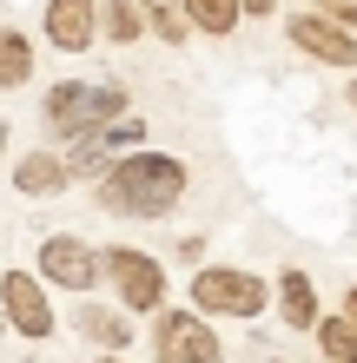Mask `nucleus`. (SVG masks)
Segmentation results:
<instances>
[{
  "mask_svg": "<svg viewBox=\"0 0 357 363\" xmlns=\"http://www.w3.org/2000/svg\"><path fill=\"white\" fill-rule=\"evenodd\" d=\"M179 199H185V165L172 152H126L106 159V172H99V205L126 211V218H165Z\"/></svg>",
  "mask_w": 357,
  "mask_h": 363,
  "instance_id": "1",
  "label": "nucleus"
},
{
  "mask_svg": "<svg viewBox=\"0 0 357 363\" xmlns=\"http://www.w3.org/2000/svg\"><path fill=\"white\" fill-rule=\"evenodd\" d=\"M40 113H47L53 133L79 139V133H93V125H106V119L126 113V86H87V79H60V86L40 99Z\"/></svg>",
  "mask_w": 357,
  "mask_h": 363,
  "instance_id": "2",
  "label": "nucleus"
},
{
  "mask_svg": "<svg viewBox=\"0 0 357 363\" xmlns=\"http://www.w3.org/2000/svg\"><path fill=\"white\" fill-rule=\"evenodd\" d=\"M192 311H212V317H258L265 311V277L232 271V264H205L192 277Z\"/></svg>",
  "mask_w": 357,
  "mask_h": 363,
  "instance_id": "3",
  "label": "nucleus"
},
{
  "mask_svg": "<svg viewBox=\"0 0 357 363\" xmlns=\"http://www.w3.org/2000/svg\"><path fill=\"white\" fill-rule=\"evenodd\" d=\"M153 357L159 363H225L219 330L199 311H165L159 304V330H153Z\"/></svg>",
  "mask_w": 357,
  "mask_h": 363,
  "instance_id": "4",
  "label": "nucleus"
},
{
  "mask_svg": "<svg viewBox=\"0 0 357 363\" xmlns=\"http://www.w3.org/2000/svg\"><path fill=\"white\" fill-rule=\"evenodd\" d=\"M99 271L119 284V304L126 311H159L165 304V271H159V258H145V251L113 245L106 258H99Z\"/></svg>",
  "mask_w": 357,
  "mask_h": 363,
  "instance_id": "5",
  "label": "nucleus"
},
{
  "mask_svg": "<svg viewBox=\"0 0 357 363\" xmlns=\"http://www.w3.org/2000/svg\"><path fill=\"white\" fill-rule=\"evenodd\" d=\"M40 277H47V284H60V291H79V297H87V291L99 284V251L60 231V238L40 245Z\"/></svg>",
  "mask_w": 357,
  "mask_h": 363,
  "instance_id": "6",
  "label": "nucleus"
},
{
  "mask_svg": "<svg viewBox=\"0 0 357 363\" xmlns=\"http://www.w3.org/2000/svg\"><path fill=\"white\" fill-rule=\"evenodd\" d=\"M0 304H7V324L20 337H53V304H47V291H40L33 271H7L0 277Z\"/></svg>",
  "mask_w": 357,
  "mask_h": 363,
  "instance_id": "7",
  "label": "nucleus"
},
{
  "mask_svg": "<svg viewBox=\"0 0 357 363\" xmlns=\"http://www.w3.org/2000/svg\"><path fill=\"white\" fill-rule=\"evenodd\" d=\"M285 33H291V47L311 53L318 67H351V60H357V40L338 27V20H324V13H291Z\"/></svg>",
  "mask_w": 357,
  "mask_h": 363,
  "instance_id": "8",
  "label": "nucleus"
},
{
  "mask_svg": "<svg viewBox=\"0 0 357 363\" xmlns=\"http://www.w3.org/2000/svg\"><path fill=\"white\" fill-rule=\"evenodd\" d=\"M99 33V0H47V40L60 53H87Z\"/></svg>",
  "mask_w": 357,
  "mask_h": 363,
  "instance_id": "9",
  "label": "nucleus"
},
{
  "mask_svg": "<svg viewBox=\"0 0 357 363\" xmlns=\"http://www.w3.org/2000/svg\"><path fill=\"white\" fill-rule=\"evenodd\" d=\"M67 185H73V172L60 152H27L13 165V191H27V199H47V191H67Z\"/></svg>",
  "mask_w": 357,
  "mask_h": 363,
  "instance_id": "10",
  "label": "nucleus"
},
{
  "mask_svg": "<svg viewBox=\"0 0 357 363\" xmlns=\"http://www.w3.org/2000/svg\"><path fill=\"white\" fill-rule=\"evenodd\" d=\"M79 337H87V344H99V350H126L133 344V324H126L119 311H106V304H79Z\"/></svg>",
  "mask_w": 357,
  "mask_h": 363,
  "instance_id": "11",
  "label": "nucleus"
},
{
  "mask_svg": "<svg viewBox=\"0 0 357 363\" xmlns=\"http://www.w3.org/2000/svg\"><path fill=\"white\" fill-rule=\"evenodd\" d=\"M278 311H285L291 330H311V324H318V291H311L304 271H285L278 277Z\"/></svg>",
  "mask_w": 357,
  "mask_h": 363,
  "instance_id": "12",
  "label": "nucleus"
},
{
  "mask_svg": "<svg viewBox=\"0 0 357 363\" xmlns=\"http://www.w3.org/2000/svg\"><path fill=\"white\" fill-rule=\"evenodd\" d=\"M179 13H185V27H199V33H212V40H225L238 27V0H179Z\"/></svg>",
  "mask_w": 357,
  "mask_h": 363,
  "instance_id": "13",
  "label": "nucleus"
},
{
  "mask_svg": "<svg viewBox=\"0 0 357 363\" xmlns=\"http://www.w3.org/2000/svg\"><path fill=\"white\" fill-rule=\"evenodd\" d=\"M27 79H33V47H27V33L0 27V86H27Z\"/></svg>",
  "mask_w": 357,
  "mask_h": 363,
  "instance_id": "14",
  "label": "nucleus"
},
{
  "mask_svg": "<svg viewBox=\"0 0 357 363\" xmlns=\"http://www.w3.org/2000/svg\"><path fill=\"white\" fill-rule=\"evenodd\" d=\"M311 330H318V350L331 363H357V324H351V317H318Z\"/></svg>",
  "mask_w": 357,
  "mask_h": 363,
  "instance_id": "15",
  "label": "nucleus"
},
{
  "mask_svg": "<svg viewBox=\"0 0 357 363\" xmlns=\"http://www.w3.org/2000/svg\"><path fill=\"white\" fill-rule=\"evenodd\" d=\"M139 7H145V20L159 27V40H172V47L192 33V27H185V13H179V0H139Z\"/></svg>",
  "mask_w": 357,
  "mask_h": 363,
  "instance_id": "16",
  "label": "nucleus"
},
{
  "mask_svg": "<svg viewBox=\"0 0 357 363\" xmlns=\"http://www.w3.org/2000/svg\"><path fill=\"white\" fill-rule=\"evenodd\" d=\"M99 7H106V33L113 40H139V27H145L139 0H99Z\"/></svg>",
  "mask_w": 357,
  "mask_h": 363,
  "instance_id": "17",
  "label": "nucleus"
},
{
  "mask_svg": "<svg viewBox=\"0 0 357 363\" xmlns=\"http://www.w3.org/2000/svg\"><path fill=\"white\" fill-rule=\"evenodd\" d=\"M318 13H324V20H338L344 33L357 27V0H318Z\"/></svg>",
  "mask_w": 357,
  "mask_h": 363,
  "instance_id": "18",
  "label": "nucleus"
},
{
  "mask_svg": "<svg viewBox=\"0 0 357 363\" xmlns=\"http://www.w3.org/2000/svg\"><path fill=\"white\" fill-rule=\"evenodd\" d=\"M271 7H278V0H238V13H258V20H265Z\"/></svg>",
  "mask_w": 357,
  "mask_h": 363,
  "instance_id": "19",
  "label": "nucleus"
},
{
  "mask_svg": "<svg viewBox=\"0 0 357 363\" xmlns=\"http://www.w3.org/2000/svg\"><path fill=\"white\" fill-rule=\"evenodd\" d=\"M344 317H351V324H357V291H351V297H344Z\"/></svg>",
  "mask_w": 357,
  "mask_h": 363,
  "instance_id": "20",
  "label": "nucleus"
},
{
  "mask_svg": "<svg viewBox=\"0 0 357 363\" xmlns=\"http://www.w3.org/2000/svg\"><path fill=\"white\" fill-rule=\"evenodd\" d=\"M99 363H119V350H99Z\"/></svg>",
  "mask_w": 357,
  "mask_h": 363,
  "instance_id": "21",
  "label": "nucleus"
},
{
  "mask_svg": "<svg viewBox=\"0 0 357 363\" xmlns=\"http://www.w3.org/2000/svg\"><path fill=\"white\" fill-rule=\"evenodd\" d=\"M0 152H7V119H0Z\"/></svg>",
  "mask_w": 357,
  "mask_h": 363,
  "instance_id": "22",
  "label": "nucleus"
},
{
  "mask_svg": "<svg viewBox=\"0 0 357 363\" xmlns=\"http://www.w3.org/2000/svg\"><path fill=\"white\" fill-rule=\"evenodd\" d=\"M351 106H357V79H351Z\"/></svg>",
  "mask_w": 357,
  "mask_h": 363,
  "instance_id": "23",
  "label": "nucleus"
},
{
  "mask_svg": "<svg viewBox=\"0 0 357 363\" xmlns=\"http://www.w3.org/2000/svg\"><path fill=\"white\" fill-rule=\"evenodd\" d=\"M271 363H285V357H271Z\"/></svg>",
  "mask_w": 357,
  "mask_h": 363,
  "instance_id": "24",
  "label": "nucleus"
}]
</instances>
